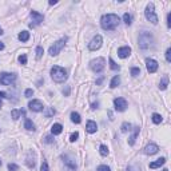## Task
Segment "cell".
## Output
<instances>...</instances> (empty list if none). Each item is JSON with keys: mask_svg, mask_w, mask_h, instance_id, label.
Returning a JSON list of instances; mask_svg holds the SVG:
<instances>
[{"mask_svg": "<svg viewBox=\"0 0 171 171\" xmlns=\"http://www.w3.org/2000/svg\"><path fill=\"white\" fill-rule=\"evenodd\" d=\"M25 98H31V96H32L33 95V91L31 90V88H28V90H25Z\"/></svg>", "mask_w": 171, "mask_h": 171, "instance_id": "cell-41", "label": "cell"}, {"mask_svg": "<svg viewBox=\"0 0 171 171\" xmlns=\"http://www.w3.org/2000/svg\"><path fill=\"white\" fill-rule=\"evenodd\" d=\"M43 53H44V51H43V47L37 45V47H36V57H37V59H40V57L43 56Z\"/></svg>", "mask_w": 171, "mask_h": 171, "instance_id": "cell-31", "label": "cell"}, {"mask_svg": "<svg viewBox=\"0 0 171 171\" xmlns=\"http://www.w3.org/2000/svg\"><path fill=\"white\" fill-rule=\"evenodd\" d=\"M130 130H131V124L127 122H124L122 124V127H120V131H122V132H127V131H130Z\"/></svg>", "mask_w": 171, "mask_h": 171, "instance_id": "cell-30", "label": "cell"}, {"mask_svg": "<svg viewBox=\"0 0 171 171\" xmlns=\"http://www.w3.org/2000/svg\"><path fill=\"white\" fill-rule=\"evenodd\" d=\"M167 27H168V28L171 27V12L167 13Z\"/></svg>", "mask_w": 171, "mask_h": 171, "instance_id": "cell-43", "label": "cell"}, {"mask_svg": "<svg viewBox=\"0 0 171 171\" xmlns=\"http://www.w3.org/2000/svg\"><path fill=\"white\" fill-rule=\"evenodd\" d=\"M71 120H72L73 123H76V124H79V123L81 122V118H80V115L77 114V112H71Z\"/></svg>", "mask_w": 171, "mask_h": 171, "instance_id": "cell-24", "label": "cell"}, {"mask_svg": "<svg viewBox=\"0 0 171 171\" xmlns=\"http://www.w3.org/2000/svg\"><path fill=\"white\" fill-rule=\"evenodd\" d=\"M28 39H29V32L21 31V32L19 33V40L20 41H28Z\"/></svg>", "mask_w": 171, "mask_h": 171, "instance_id": "cell-25", "label": "cell"}, {"mask_svg": "<svg viewBox=\"0 0 171 171\" xmlns=\"http://www.w3.org/2000/svg\"><path fill=\"white\" fill-rule=\"evenodd\" d=\"M131 75H132V76H138V75H140V68H138V67H132V68H131Z\"/></svg>", "mask_w": 171, "mask_h": 171, "instance_id": "cell-32", "label": "cell"}, {"mask_svg": "<svg viewBox=\"0 0 171 171\" xmlns=\"http://www.w3.org/2000/svg\"><path fill=\"white\" fill-rule=\"evenodd\" d=\"M61 159H63V162H64L67 171H75V170H76V163L73 162V160L69 158L68 155H63V156H61Z\"/></svg>", "mask_w": 171, "mask_h": 171, "instance_id": "cell-12", "label": "cell"}, {"mask_svg": "<svg viewBox=\"0 0 171 171\" xmlns=\"http://www.w3.org/2000/svg\"><path fill=\"white\" fill-rule=\"evenodd\" d=\"M91 108H92V110H96V108H98V103H94V104H92V107H91Z\"/></svg>", "mask_w": 171, "mask_h": 171, "instance_id": "cell-47", "label": "cell"}, {"mask_svg": "<svg viewBox=\"0 0 171 171\" xmlns=\"http://www.w3.org/2000/svg\"><path fill=\"white\" fill-rule=\"evenodd\" d=\"M123 20H124V23H126L127 25H130L131 23H132V16H131L130 13H124V15H123Z\"/></svg>", "mask_w": 171, "mask_h": 171, "instance_id": "cell-27", "label": "cell"}, {"mask_svg": "<svg viewBox=\"0 0 171 171\" xmlns=\"http://www.w3.org/2000/svg\"><path fill=\"white\" fill-rule=\"evenodd\" d=\"M21 115H23V116L25 115L24 110H12V111H11V116H12V119H15V120L20 118Z\"/></svg>", "mask_w": 171, "mask_h": 171, "instance_id": "cell-20", "label": "cell"}, {"mask_svg": "<svg viewBox=\"0 0 171 171\" xmlns=\"http://www.w3.org/2000/svg\"><path fill=\"white\" fill-rule=\"evenodd\" d=\"M57 1L56 0H49V5H53V4H56Z\"/></svg>", "mask_w": 171, "mask_h": 171, "instance_id": "cell-46", "label": "cell"}, {"mask_svg": "<svg viewBox=\"0 0 171 171\" xmlns=\"http://www.w3.org/2000/svg\"><path fill=\"white\" fill-rule=\"evenodd\" d=\"M114 104H115V110L116 111H124L127 108V100L124 98H116V99H114Z\"/></svg>", "mask_w": 171, "mask_h": 171, "instance_id": "cell-10", "label": "cell"}, {"mask_svg": "<svg viewBox=\"0 0 171 171\" xmlns=\"http://www.w3.org/2000/svg\"><path fill=\"white\" fill-rule=\"evenodd\" d=\"M44 142L45 143H52L53 142V138L51 136V135H47V136L44 138Z\"/></svg>", "mask_w": 171, "mask_h": 171, "instance_id": "cell-42", "label": "cell"}, {"mask_svg": "<svg viewBox=\"0 0 171 171\" xmlns=\"http://www.w3.org/2000/svg\"><path fill=\"white\" fill-rule=\"evenodd\" d=\"M0 35H3V29H1V27H0Z\"/></svg>", "mask_w": 171, "mask_h": 171, "instance_id": "cell-50", "label": "cell"}, {"mask_svg": "<svg viewBox=\"0 0 171 171\" xmlns=\"http://www.w3.org/2000/svg\"><path fill=\"white\" fill-rule=\"evenodd\" d=\"M144 15H146V19L148 21H151L152 24H158V16L155 13V8L152 3H148L146 7V11H144Z\"/></svg>", "mask_w": 171, "mask_h": 171, "instance_id": "cell-5", "label": "cell"}, {"mask_svg": "<svg viewBox=\"0 0 171 171\" xmlns=\"http://www.w3.org/2000/svg\"><path fill=\"white\" fill-rule=\"evenodd\" d=\"M96 171H111V168L108 166H106V164H102V166H99L96 168Z\"/></svg>", "mask_w": 171, "mask_h": 171, "instance_id": "cell-35", "label": "cell"}, {"mask_svg": "<svg viewBox=\"0 0 171 171\" xmlns=\"http://www.w3.org/2000/svg\"><path fill=\"white\" fill-rule=\"evenodd\" d=\"M19 61H20L21 64H27V55H24V53L20 55V56H19Z\"/></svg>", "mask_w": 171, "mask_h": 171, "instance_id": "cell-36", "label": "cell"}, {"mask_svg": "<svg viewBox=\"0 0 171 171\" xmlns=\"http://www.w3.org/2000/svg\"><path fill=\"white\" fill-rule=\"evenodd\" d=\"M5 92H3V91H0V98H5Z\"/></svg>", "mask_w": 171, "mask_h": 171, "instance_id": "cell-48", "label": "cell"}, {"mask_svg": "<svg viewBox=\"0 0 171 171\" xmlns=\"http://www.w3.org/2000/svg\"><path fill=\"white\" fill-rule=\"evenodd\" d=\"M24 128H27L28 131H33V130H35V124L32 123V120H31V119H25Z\"/></svg>", "mask_w": 171, "mask_h": 171, "instance_id": "cell-23", "label": "cell"}, {"mask_svg": "<svg viewBox=\"0 0 171 171\" xmlns=\"http://www.w3.org/2000/svg\"><path fill=\"white\" fill-rule=\"evenodd\" d=\"M0 108H1V100H0Z\"/></svg>", "mask_w": 171, "mask_h": 171, "instance_id": "cell-52", "label": "cell"}, {"mask_svg": "<svg viewBox=\"0 0 171 171\" xmlns=\"http://www.w3.org/2000/svg\"><path fill=\"white\" fill-rule=\"evenodd\" d=\"M85 130H87V132H90V134H94V132L98 131V124L94 120H88L87 126H85Z\"/></svg>", "mask_w": 171, "mask_h": 171, "instance_id": "cell-16", "label": "cell"}, {"mask_svg": "<svg viewBox=\"0 0 171 171\" xmlns=\"http://www.w3.org/2000/svg\"><path fill=\"white\" fill-rule=\"evenodd\" d=\"M167 85H168V76H163L160 83H159V88L160 90H166Z\"/></svg>", "mask_w": 171, "mask_h": 171, "instance_id": "cell-22", "label": "cell"}, {"mask_svg": "<svg viewBox=\"0 0 171 171\" xmlns=\"http://www.w3.org/2000/svg\"><path fill=\"white\" fill-rule=\"evenodd\" d=\"M119 21H120V19H119L118 15H115V13H107V15L102 16V19H100V25L106 31H114L118 27Z\"/></svg>", "mask_w": 171, "mask_h": 171, "instance_id": "cell-1", "label": "cell"}, {"mask_svg": "<svg viewBox=\"0 0 171 171\" xmlns=\"http://www.w3.org/2000/svg\"><path fill=\"white\" fill-rule=\"evenodd\" d=\"M166 60L168 63L171 61V48H167V51H166Z\"/></svg>", "mask_w": 171, "mask_h": 171, "instance_id": "cell-39", "label": "cell"}, {"mask_svg": "<svg viewBox=\"0 0 171 171\" xmlns=\"http://www.w3.org/2000/svg\"><path fill=\"white\" fill-rule=\"evenodd\" d=\"M127 171H130V170H127Z\"/></svg>", "mask_w": 171, "mask_h": 171, "instance_id": "cell-54", "label": "cell"}, {"mask_svg": "<svg viewBox=\"0 0 171 171\" xmlns=\"http://www.w3.org/2000/svg\"><path fill=\"white\" fill-rule=\"evenodd\" d=\"M163 171H168V170H167V168H163Z\"/></svg>", "mask_w": 171, "mask_h": 171, "instance_id": "cell-51", "label": "cell"}, {"mask_svg": "<svg viewBox=\"0 0 171 171\" xmlns=\"http://www.w3.org/2000/svg\"><path fill=\"white\" fill-rule=\"evenodd\" d=\"M77 138H79V132H73V134L69 136V140H71V142H75V140H77Z\"/></svg>", "mask_w": 171, "mask_h": 171, "instance_id": "cell-38", "label": "cell"}, {"mask_svg": "<svg viewBox=\"0 0 171 171\" xmlns=\"http://www.w3.org/2000/svg\"><path fill=\"white\" fill-rule=\"evenodd\" d=\"M64 45H65V39H60V40L55 41V43L49 47L48 53L51 56H56V55H59V52H60L61 49L64 48Z\"/></svg>", "mask_w": 171, "mask_h": 171, "instance_id": "cell-6", "label": "cell"}, {"mask_svg": "<svg viewBox=\"0 0 171 171\" xmlns=\"http://www.w3.org/2000/svg\"><path fill=\"white\" fill-rule=\"evenodd\" d=\"M8 170L9 171H19V166L15 163H9L8 164Z\"/></svg>", "mask_w": 171, "mask_h": 171, "instance_id": "cell-34", "label": "cell"}, {"mask_svg": "<svg viewBox=\"0 0 171 171\" xmlns=\"http://www.w3.org/2000/svg\"><path fill=\"white\" fill-rule=\"evenodd\" d=\"M131 53V48L128 47V45H124V47H120V48L118 49V56L122 57V59H126V57L130 56Z\"/></svg>", "mask_w": 171, "mask_h": 171, "instance_id": "cell-15", "label": "cell"}, {"mask_svg": "<svg viewBox=\"0 0 171 171\" xmlns=\"http://www.w3.org/2000/svg\"><path fill=\"white\" fill-rule=\"evenodd\" d=\"M15 80H16V75H15V73L3 72L0 75V84H3V85H9Z\"/></svg>", "mask_w": 171, "mask_h": 171, "instance_id": "cell-7", "label": "cell"}, {"mask_svg": "<svg viewBox=\"0 0 171 171\" xmlns=\"http://www.w3.org/2000/svg\"><path fill=\"white\" fill-rule=\"evenodd\" d=\"M102 81H103V77H99V79H98V80H96V84H102Z\"/></svg>", "mask_w": 171, "mask_h": 171, "instance_id": "cell-45", "label": "cell"}, {"mask_svg": "<svg viewBox=\"0 0 171 171\" xmlns=\"http://www.w3.org/2000/svg\"><path fill=\"white\" fill-rule=\"evenodd\" d=\"M154 44V36L147 31H143L139 35V48L140 49H148Z\"/></svg>", "mask_w": 171, "mask_h": 171, "instance_id": "cell-3", "label": "cell"}, {"mask_svg": "<svg viewBox=\"0 0 171 171\" xmlns=\"http://www.w3.org/2000/svg\"><path fill=\"white\" fill-rule=\"evenodd\" d=\"M63 94H64L65 96H67V95L69 94V87H67V88H65V91H63Z\"/></svg>", "mask_w": 171, "mask_h": 171, "instance_id": "cell-44", "label": "cell"}, {"mask_svg": "<svg viewBox=\"0 0 171 171\" xmlns=\"http://www.w3.org/2000/svg\"><path fill=\"white\" fill-rule=\"evenodd\" d=\"M99 152H100V155H102V156H107L110 151H108V147L104 146V144H102V146L99 147Z\"/></svg>", "mask_w": 171, "mask_h": 171, "instance_id": "cell-26", "label": "cell"}, {"mask_svg": "<svg viewBox=\"0 0 171 171\" xmlns=\"http://www.w3.org/2000/svg\"><path fill=\"white\" fill-rule=\"evenodd\" d=\"M139 131H140V128H139L138 126H136V127H134V132H132V135H131L130 140H128V144H130V146H134L135 140H136V136H138V135H139Z\"/></svg>", "mask_w": 171, "mask_h": 171, "instance_id": "cell-19", "label": "cell"}, {"mask_svg": "<svg viewBox=\"0 0 171 171\" xmlns=\"http://www.w3.org/2000/svg\"><path fill=\"white\" fill-rule=\"evenodd\" d=\"M158 151H159V147H158V144H155V143H150L148 146L144 147V154L146 155H154V154H156Z\"/></svg>", "mask_w": 171, "mask_h": 171, "instance_id": "cell-14", "label": "cell"}, {"mask_svg": "<svg viewBox=\"0 0 171 171\" xmlns=\"http://www.w3.org/2000/svg\"><path fill=\"white\" fill-rule=\"evenodd\" d=\"M162 120H163V118L159 114H152V122H154L155 124H159Z\"/></svg>", "mask_w": 171, "mask_h": 171, "instance_id": "cell-28", "label": "cell"}, {"mask_svg": "<svg viewBox=\"0 0 171 171\" xmlns=\"http://www.w3.org/2000/svg\"><path fill=\"white\" fill-rule=\"evenodd\" d=\"M61 131H63V126H61L60 123H55V124H52V127H51L52 135H59V134H61Z\"/></svg>", "mask_w": 171, "mask_h": 171, "instance_id": "cell-17", "label": "cell"}, {"mask_svg": "<svg viewBox=\"0 0 171 171\" xmlns=\"http://www.w3.org/2000/svg\"><path fill=\"white\" fill-rule=\"evenodd\" d=\"M27 166H28L29 168H33V167H35V158L32 156V159H31V154H29L28 158H27Z\"/></svg>", "mask_w": 171, "mask_h": 171, "instance_id": "cell-29", "label": "cell"}, {"mask_svg": "<svg viewBox=\"0 0 171 171\" xmlns=\"http://www.w3.org/2000/svg\"><path fill=\"white\" fill-rule=\"evenodd\" d=\"M102 44H103V37L100 35H96L91 40L90 44H88V48H90V51H96V49H99L102 47Z\"/></svg>", "mask_w": 171, "mask_h": 171, "instance_id": "cell-8", "label": "cell"}, {"mask_svg": "<svg viewBox=\"0 0 171 171\" xmlns=\"http://www.w3.org/2000/svg\"><path fill=\"white\" fill-rule=\"evenodd\" d=\"M31 19H32V23H29V27H36L37 24H40L44 20V16L36 11H31Z\"/></svg>", "mask_w": 171, "mask_h": 171, "instance_id": "cell-9", "label": "cell"}, {"mask_svg": "<svg viewBox=\"0 0 171 171\" xmlns=\"http://www.w3.org/2000/svg\"><path fill=\"white\" fill-rule=\"evenodd\" d=\"M164 163H166V159H164V158H159V159H156L155 162L150 163V168H158V167L163 166Z\"/></svg>", "mask_w": 171, "mask_h": 171, "instance_id": "cell-18", "label": "cell"}, {"mask_svg": "<svg viewBox=\"0 0 171 171\" xmlns=\"http://www.w3.org/2000/svg\"><path fill=\"white\" fill-rule=\"evenodd\" d=\"M0 166H1V160H0Z\"/></svg>", "mask_w": 171, "mask_h": 171, "instance_id": "cell-53", "label": "cell"}, {"mask_svg": "<svg viewBox=\"0 0 171 171\" xmlns=\"http://www.w3.org/2000/svg\"><path fill=\"white\" fill-rule=\"evenodd\" d=\"M51 77L53 79V81L56 83H64L67 80V71L63 67L59 65H53L51 68Z\"/></svg>", "mask_w": 171, "mask_h": 171, "instance_id": "cell-2", "label": "cell"}, {"mask_svg": "<svg viewBox=\"0 0 171 171\" xmlns=\"http://www.w3.org/2000/svg\"><path fill=\"white\" fill-rule=\"evenodd\" d=\"M110 67H111V69H114V71H116V69L120 68V67H119V65L116 64V63H115V61L112 60L111 57H110Z\"/></svg>", "mask_w": 171, "mask_h": 171, "instance_id": "cell-33", "label": "cell"}, {"mask_svg": "<svg viewBox=\"0 0 171 171\" xmlns=\"http://www.w3.org/2000/svg\"><path fill=\"white\" fill-rule=\"evenodd\" d=\"M55 112H56V111L53 110V108H48V110H47V112H45V116L48 118V116H51V115H55Z\"/></svg>", "mask_w": 171, "mask_h": 171, "instance_id": "cell-40", "label": "cell"}, {"mask_svg": "<svg viewBox=\"0 0 171 171\" xmlns=\"http://www.w3.org/2000/svg\"><path fill=\"white\" fill-rule=\"evenodd\" d=\"M106 67V60H104V57H96L94 60L90 61V68L94 71V72H102L103 69Z\"/></svg>", "mask_w": 171, "mask_h": 171, "instance_id": "cell-4", "label": "cell"}, {"mask_svg": "<svg viewBox=\"0 0 171 171\" xmlns=\"http://www.w3.org/2000/svg\"><path fill=\"white\" fill-rule=\"evenodd\" d=\"M29 110L33 111V112H40V111L44 110V107H43V103L40 102V100H37V99H33V100H31L28 104Z\"/></svg>", "mask_w": 171, "mask_h": 171, "instance_id": "cell-11", "label": "cell"}, {"mask_svg": "<svg viewBox=\"0 0 171 171\" xmlns=\"http://www.w3.org/2000/svg\"><path fill=\"white\" fill-rule=\"evenodd\" d=\"M4 48V44H3V43H0V49H3Z\"/></svg>", "mask_w": 171, "mask_h": 171, "instance_id": "cell-49", "label": "cell"}, {"mask_svg": "<svg viewBox=\"0 0 171 171\" xmlns=\"http://www.w3.org/2000/svg\"><path fill=\"white\" fill-rule=\"evenodd\" d=\"M119 84H120V77H119V75H116V76L112 77V80L110 83V87L111 88H116Z\"/></svg>", "mask_w": 171, "mask_h": 171, "instance_id": "cell-21", "label": "cell"}, {"mask_svg": "<svg viewBox=\"0 0 171 171\" xmlns=\"http://www.w3.org/2000/svg\"><path fill=\"white\" fill-rule=\"evenodd\" d=\"M40 171H49V168H48V163H47V162H43V163H41Z\"/></svg>", "mask_w": 171, "mask_h": 171, "instance_id": "cell-37", "label": "cell"}, {"mask_svg": "<svg viewBox=\"0 0 171 171\" xmlns=\"http://www.w3.org/2000/svg\"><path fill=\"white\" fill-rule=\"evenodd\" d=\"M146 67H147V71L150 73L156 72V69H158V61L154 60V59H146Z\"/></svg>", "mask_w": 171, "mask_h": 171, "instance_id": "cell-13", "label": "cell"}]
</instances>
